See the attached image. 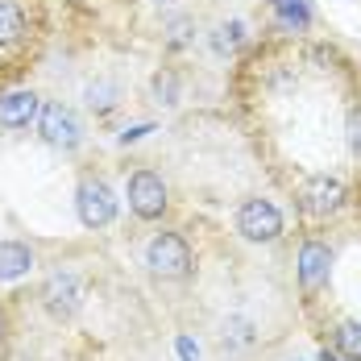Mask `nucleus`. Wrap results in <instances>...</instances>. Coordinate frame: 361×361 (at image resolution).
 <instances>
[{
    "instance_id": "nucleus-11",
    "label": "nucleus",
    "mask_w": 361,
    "mask_h": 361,
    "mask_svg": "<svg viewBox=\"0 0 361 361\" xmlns=\"http://www.w3.org/2000/svg\"><path fill=\"white\" fill-rule=\"evenodd\" d=\"M21 34H25V13L17 4L0 0V46H13Z\"/></svg>"
},
{
    "instance_id": "nucleus-18",
    "label": "nucleus",
    "mask_w": 361,
    "mask_h": 361,
    "mask_svg": "<svg viewBox=\"0 0 361 361\" xmlns=\"http://www.w3.org/2000/svg\"><path fill=\"white\" fill-rule=\"evenodd\" d=\"M349 145H353V149H361V116H357V112L349 116Z\"/></svg>"
},
{
    "instance_id": "nucleus-10",
    "label": "nucleus",
    "mask_w": 361,
    "mask_h": 361,
    "mask_svg": "<svg viewBox=\"0 0 361 361\" xmlns=\"http://www.w3.org/2000/svg\"><path fill=\"white\" fill-rule=\"evenodd\" d=\"M30 266H34L30 245H21V241H0V283H13V279L30 274Z\"/></svg>"
},
{
    "instance_id": "nucleus-3",
    "label": "nucleus",
    "mask_w": 361,
    "mask_h": 361,
    "mask_svg": "<svg viewBox=\"0 0 361 361\" xmlns=\"http://www.w3.org/2000/svg\"><path fill=\"white\" fill-rule=\"evenodd\" d=\"M237 233L245 241H274L283 233V212L270 200H245L237 208Z\"/></svg>"
},
{
    "instance_id": "nucleus-7",
    "label": "nucleus",
    "mask_w": 361,
    "mask_h": 361,
    "mask_svg": "<svg viewBox=\"0 0 361 361\" xmlns=\"http://www.w3.org/2000/svg\"><path fill=\"white\" fill-rule=\"evenodd\" d=\"M79 279L75 274H50V283L42 287V303H46V312L54 316V320H71L75 312H79Z\"/></svg>"
},
{
    "instance_id": "nucleus-19",
    "label": "nucleus",
    "mask_w": 361,
    "mask_h": 361,
    "mask_svg": "<svg viewBox=\"0 0 361 361\" xmlns=\"http://www.w3.org/2000/svg\"><path fill=\"white\" fill-rule=\"evenodd\" d=\"M320 361H341V357H336V353H328V349H324V353H320Z\"/></svg>"
},
{
    "instance_id": "nucleus-9",
    "label": "nucleus",
    "mask_w": 361,
    "mask_h": 361,
    "mask_svg": "<svg viewBox=\"0 0 361 361\" xmlns=\"http://www.w3.org/2000/svg\"><path fill=\"white\" fill-rule=\"evenodd\" d=\"M42 100L34 92H4L0 96V129H25L30 121H37Z\"/></svg>"
},
{
    "instance_id": "nucleus-2",
    "label": "nucleus",
    "mask_w": 361,
    "mask_h": 361,
    "mask_svg": "<svg viewBox=\"0 0 361 361\" xmlns=\"http://www.w3.org/2000/svg\"><path fill=\"white\" fill-rule=\"evenodd\" d=\"M75 212H79V220H83L87 228L112 224V216H116V195H112V187L100 183V179H83L79 191H75Z\"/></svg>"
},
{
    "instance_id": "nucleus-15",
    "label": "nucleus",
    "mask_w": 361,
    "mask_h": 361,
    "mask_svg": "<svg viewBox=\"0 0 361 361\" xmlns=\"http://www.w3.org/2000/svg\"><path fill=\"white\" fill-rule=\"evenodd\" d=\"M175 349H179L183 361H200V345H195L191 336H179V341H175Z\"/></svg>"
},
{
    "instance_id": "nucleus-13",
    "label": "nucleus",
    "mask_w": 361,
    "mask_h": 361,
    "mask_svg": "<svg viewBox=\"0 0 361 361\" xmlns=\"http://www.w3.org/2000/svg\"><path fill=\"white\" fill-rule=\"evenodd\" d=\"M336 349L349 361H361V324L357 320H349V324L336 328Z\"/></svg>"
},
{
    "instance_id": "nucleus-1",
    "label": "nucleus",
    "mask_w": 361,
    "mask_h": 361,
    "mask_svg": "<svg viewBox=\"0 0 361 361\" xmlns=\"http://www.w3.org/2000/svg\"><path fill=\"white\" fill-rule=\"evenodd\" d=\"M145 266L158 279H187L191 274V250L179 233H158L145 250Z\"/></svg>"
},
{
    "instance_id": "nucleus-6",
    "label": "nucleus",
    "mask_w": 361,
    "mask_h": 361,
    "mask_svg": "<svg viewBox=\"0 0 361 361\" xmlns=\"http://www.w3.org/2000/svg\"><path fill=\"white\" fill-rule=\"evenodd\" d=\"M37 129H42V137L54 145V149H75L79 145V121L63 104H42Z\"/></svg>"
},
{
    "instance_id": "nucleus-5",
    "label": "nucleus",
    "mask_w": 361,
    "mask_h": 361,
    "mask_svg": "<svg viewBox=\"0 0 361 361\" xmlns=\"http://www.w3.org/2000/svg\"><path fill=\"white\" fill-rule=\"evenodd\" d=\"M341 204H345V187H341V179L312 175V179L299 187V208H303L307 216H332Z\"/></svg>"
},
{
    "instance_id": "nucleus-4",
    "label": "nucleus",
    "mask_w": 361,
    "mask_h": 361,
    "mask_svg": "<svg viewBox=\"0 0 361 361\" xmlns=\"http://www.w3.org/2000/svg\"><path fill=\"white\" fill-rule=\"evenodd\" d=\"M129 208L142 220H158L166 212V183L158 179L154 171H137L129 179Z\"/></svg>"
},
{
    "instance_id": "nucleus-8",
    "label": "nucleus",
    "mask_w": 361,
    "mask_h": 361,
    "mask_svg": "<svg viewBox=\"0 0 361 361\" xmlns=\"http://www.w3.org/2000/svg\"><path fill=\"white\" fill-rule=\"evenodd\" d=\"M328 270H332V253H328V245L307 241V245L299 250V287L320 290L328 283Z\"/></svg>"
},
{
    "instance_id": "nucleus-12",
    "label": "nucleus",
    "mask_w": 361,
    "mask_h": 361,
    "mask_svg": "<svg viewBox=\"0 0 361 361\" xmlns=\"http://www.w3.org/2000/svg\"><path fill=\"white\" fill-rule=\"evenodd\" d=\"M270 8L279 13V21H283L287 30H303V25L312 21V13H307V0H270Z\"/></svg>"
},
{
    "instance_id": "nucleus-16",
    "label": "nucleus",
    "mask_w": 361,
    "mask_h": 361,
    "mask_svg": "<svg viewBox=\"0 0 361 361\" xmlns=\"http://www.w3.org/2000/svg\"><path fill=\"white\" fill-rule=\"evenodd\" d=\"M154 92L166 96V104H175V79H171V75H158V79H154Z\"/></svg>"
},
{
    "instance_id": "nucleus-14",
    "label": "nucleus",
    "mask_w": 361,
    "mask_h": 361,
    "mask_svg": "<svg viewBox=\"0 0 361 361\" xmlns=\"http://www.w3.org/2000/svg\"><path fill=\"white\" fill-rule=\"evenodd\" d=\"M220 34H224V37H216V46H220V50H233V46L241 42V34H245V25H241V21H228Z\"/></svg>"
},
{
    "instance_id": "nucleus-17",
    "label": "nucleus",
    "mask_w": 361,
    "mask_h": 361,
    "mask_svg": "<svg viewBox=\"0 0 361 361\" xmlns=\"http://www.w3.org/2000/svg\"><path fill=\"white\" fill-rule=\"evenodd\" d=\"M145 133H154V125H133V129H125V133H121V142L129 145V142H142Z\"/></svg>"
}]
</instances>
